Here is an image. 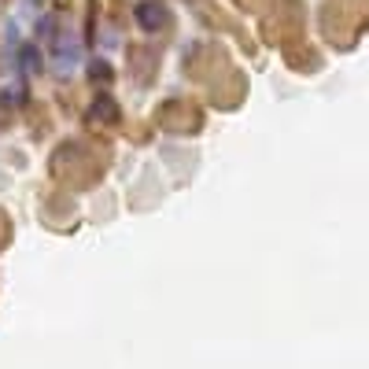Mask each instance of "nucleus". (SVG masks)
<instances>
[{
  "instance_id": "5",
  "label": "nucleus",
  "mask_w": 369,
  "mask_h": 369,
  "mask_svg": "<svg viewBox=\"0 0 369 369\" xmlns=\"http://www.w3.org/2000/svg\"><path fill=\"white\" fill-rule=\"evenodd\" d=\"M19 56H23V70H26V74H37V70H41V56H37L34 45H23Z\"/></svg>"
},
{
  "instance_id": "4",
  "label": "nucleus",
  "mask_w": 369,
  "mask_h": 369,
  "mask_svg": "<svg viewBox=\"0 0 369 369\" xmlns=\"http://www.w3.org/2000/svg\"><path fill=\"white\" fill-rule=\"evenodd\" d=\"M89 78H93V82H100V85H107V82L115 78L111 63H107V59H89Z\"/></svg>"
},
{
  "instance_id": "1",
  "label": "nucleus",
  "mask_w": 369,
  "mask_h": 369,
  "mask_svg": "<svg viewBox=\"0 0 369 369\" xmlns=\"http://www.w3.org/2000/svg\"><path fill=\"white\" fill-rule=\"evenodd\" d=\"M133 19L144 34H162L170 26V8H167V0H137Z\"/></svg>"
},
{
  "instance_id": "3",
  "label": "nucleus",
  "mask_w": 369,
  "mask_h": 369,
  "mask_svg": "<svg viewBox=\"0 0 369 369\" xmlns=\"http://www.w3.org/2000/svg\"><path fill=\"white\" fill-rule=\"evenodd\" d=\"M89 118H100V122H118L122 111H118V104H115L111 93H96L93 104H89Z\"/></svg>"
},
{
  "instance_id": "2",
  "label": "nucleus",
  "mask_w": 369,
  "mask_h": 369,
  "mask_svg": "<svg viewBox=\"0 0 369 369\" xmlns=\"http://www.w3.org/2000/svg\"><path fill=\"white\" fill-rule=\"evenodd\" d=\"M78 63H82V45L74 37H59L56 41V70L59 74H70Z\"/></svg>"
}]
</instances>
